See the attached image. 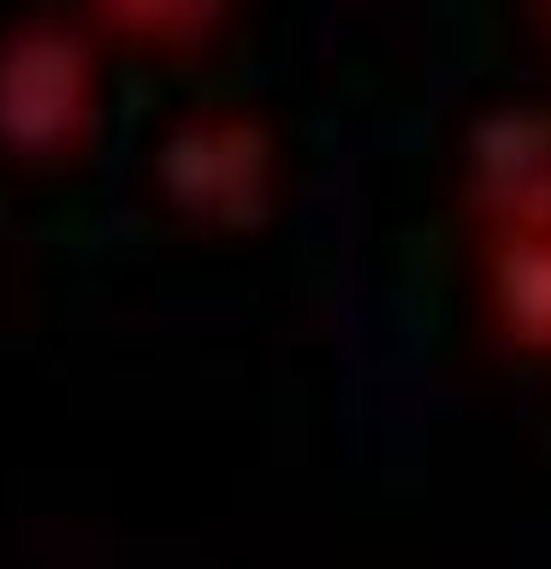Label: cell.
I'll return each mask as SVG.
<instances>
[{
    "label": "cell",
    "instance_id": "2",
    "mask_svg": "<svg viewBox=\"0 0 551 569\" xmlns=\"http://www.w3.org/2000/svg\"><path fill=\"white\" fill-rule=\"evenodd\" d=\"M89 12H96L101 30L124 36V42L172 48V42H190L208 24L213 0H89Z\"/></svg>",
    "mask_w": 551,
    "mask_h": 569
},
{
    "label": "cell",
    "instance_id": "1",
    "mask_svg": "<svg viewBox=\"0 0 551 569\" xmlns=\"http://www.w3.org/2000/svg\"><path fill=\"white\" fill-rule=\"evenodd\" d=\"M101 53L78 18L18 12L0 24V160L66 167L96 142Z\"/></svg>",
    "mask_w": 551,
    "mask_h": 569
}]
</instances>
